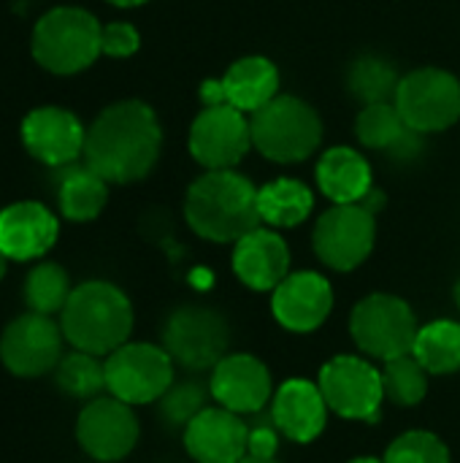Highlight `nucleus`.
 Here are the masks:
<instances>
[{
	"instance_id": "obj_30",
	"label": "nucleus",
	"mask_w": 460,
	"mask_h": 463,
	"mask_svg": "<svg viewBox=\"0 0 460 463\" xmlns=\"http://www.w3.org/2000/svg\"><path fill=\"white\" fill-rule=\"evenodd\" d=\"M73 288L68 271L57 263H38L24 279V304L38 315H57L65 309Z\"/></svg>"
},
{
	"instance_id": "obj_7",
	"label": "nucleus",
	"mask_w": 460,
	"mask_h": 463,
	"mask_svg": "<svg viewBox=\"0 0 460 463\" xmlns=\"http://www.w3.org/2000/svg\"><path fill=\"white\" fill-rule=\"evenodd\" d=\"M163 347L174 364L190 372L214 369L230 347V326L222 312L203 304L174 309L163 328Z\"/></svg>"
},
{
	"instance_id": "obj_25",
	"label": "nucleus",
	"mask_w": 460,
	"mask_h": 463,
	"mask_svg": "<svg viewBox=\"0 0 460 463\" xmlns=\"http://www.w3.org/2000/svg\"><path fill=\"white\" fill-rule=\"evenodd\" d=\"M57 198H60V212L68 220L89 222L103 212V206L108 201V182L100 174H95L87 163L73 165V168L62 171Z\"/></svg>"
},
{
	"instance_id": "obj_13",
	"label": "nucleus",
	"mask_w": 460,
	"mask_h": 463,
	"mask_svg": "<svg viewBox=\"0 0 460 463\" xmlns=\"http://www.w3.org/2000/svg\"><path fill=\"white\" fill-rule=\"evenodd\" d=\"M141 437L138 418L130 404L108 396H98L84 404L76 418V442L79 448L100 463L127 458Z\"/></svg>"
},
{
	"instance_id": "obj_1",
	"label": "nucleus",
	"mask_w": 460,
	"mask_h": 463,
	"mask_svg": "<svg viewBox=\"0 0 460 463\" xmlns=\"http://www.w3.org/2000/svg\"><path fill=\"white\" fill-rule=\"evenodd\" d=\"M163 146V130L155 111L141 100H119L100 111L87 130L84 163L106 182L127 184L144 179Z\"/></svg>"
},
{
	"instance_id": "obj_6",
	"label": "nucleus",
	"mask_w": 460,
	"mask_h": 463,
	"mask_svg": "<svg viewBox=\"0 0 460 463\" xmlns=\"http://www.w3.org/2000/svg\"><path fill=\"white\" fill-rule=\"evenodd\" d=\"M418 317L412 307L393 293H371L361 298L350 315V334L358 350L382 364L415 350Z\"/></svg>"
},
{
	"instance_id": "obj_37",
	"label": "nucleus",
	"mask_w": 460,
	"mask_h": 463,
	"mask_svg": "<svg viewBox=\"0 0 460 463\" xmlns=\"http://www.w3.org/2000/svg\"><path fill=\"white\" fill-rule=\"evenodd\" d=\"M8 260H11V258H8V255H5V252L0 250V279L5 277V269H8Z\"/></svg>"
},
{
	"instance_id": "obj_34",
	"label": "nucleus",
	"mask_w": 460,
	"mask_h": 463,
	"mask_svg": "<svg viewBox=\"0 0 460 463\" xmlns=\"http://www.w3.org/2000/svg\"><path fill=\"white\" fill-rule=\"evenodd\" d=\"M138 43H141V35L127 22H111L100 33V52L108 57H130L138 52Z\"/></svg>"
},
{
	"instance_id": "obj_18",
	"label": "nucleus",
	"mask_w": 460,
	"mask_h": 463,
	"mask_svg": "<svg viewBox=\"0 0 460 463\" xmlns=\"http://www.w3.org/2000/svg\"><path fill=\"white\" fill-rule=\"evenodd\" d=\"M22 141L35 160L46 165H70L79 155H84L87 130L68 109L41 106L24 117Z\"/></svg>"
},
{
	"instance_id": "obj_22",
	"label": "nucleus",
	"mask_w": 460,
	"mask_h": 463,
	"mask_svg": "<svg viewBox=\"0 0 460 463\" xmlns=\"http://www.w3.org/2000/svg\"><path fill=\"white\" fill-rule=\"evenodd\" d=\"M57 217L35 201H19L0 212V250L11 260L43 258L57 241Z\"/></svg>"
},
{
	"instance_id": "obj_11",
	"label": "nucleus",
	"mask_w": 460,
	"mask_h": 463,
	"mask_svg": "<svg viewBox=\"0 0 460 463\" xmlns=\"http://www.w3.org/2000/svg\"><path fill=\"white\" fill-rule=\"evenodd\" d=\"M374 217L377 214H371L361 203H333V209H328L317 220L312 233L317 258L339 274L363 266L377 241Z\"/></svg>"
},
{
	"instance_id": "obj_3",
	"label": "nucleus",
	"mask_w": 460,
	"mask_h": 463,
	"mask_svg": "<svg viewBox=\"0 0 460 463\" xmlns=\"http://www.w3.org/2000/svg\"><path fill=\"white\" fill-rule=\"evenodd\" d=\"M60 328L73 350L106 358L130 342L133 304L117 285L92 279L73 288L65 309L60 312Z\"/></svg>"
},
{
	"instance_id": "obj_9",
	"label": "nucleus",
	"mask_w": 460,
	"mask_h": 463,
	"mask_svg": "<svg viewBox=\"0 0 460 463\" xmlns=\"http://www.w3.org/2000/svg\"><path fill=\"white\" fill-rule=\"evenodd\" d=\"M317 385L325 396L331 412L344 420L377 423L385 404L382 372L358 355L331 358L317 377Z\"/></svg>"
},
{
	"instance_id": "obj_10",
	"label": "nucleus",
	"mask_w": 460,
	"mask_h": 463,
	"mask_svg": "<svg viewBox=\"0 0 460 463\" xmlns=\"http://www.w3.org/2000/svg\"><path fill=\"white\" fill-rule=\"evenodd\" d=\"M396 109L420 136L442 133L460 119V81L445 68H418L401 76Z\"/></svg>"
},
{
	"instance_id": "obj_5",
	"label": "nucleus",
	"mask_w": 460,
	"mask_h": 463,
	"mask_svg": "<svg viewBox=\"0 0 460 463\" xmlns=\"http://www.w3.org/2000/svg\"><path fill=\"white\" fill-rule=\"evenodd\" d=\"M103 27L98 19L73 5H60L43 14L33 30V54L49 71L60 76L89 68L100 52Z\"/></svg>"
},
{
	"instance_id": "obj_35",
	"label": "nucleus",
	"mask_w": 460,
	"mask_h": 463,
	"mask_svg": "<svg viewBox=\"0 0 460 463\" xmlns=\"http://www.w3.org/2000/svg\"><path fill=\"white\" fill-rule=\"evenodd\" d=\"M279 439H282V431L274 426V420H268V423H258V426H249V437H247V456L274 461V458H277V453H279Z\"/></svg>"
},
{
	"instance_id": "obj_21",
	"label": "nucleus",
	"mask_w": 460,
	"mask_h": 463,
	"mask_svg": "<svg viewBox=\"0 0 460 463\" xmlns=\"http://www.w3.org/2000/svg\"><path fill=\"white\" fill-rule=\"evenodd\" d=\"M233 274L255 293H274L290 274V247L271 228H255L233 244Z\"/></svg>"
},
{
	"instance_id": "obj_14",
	"label": "nucleus",
	"mask_w": 460,
	"mask_h": 463,
	"mask_svg": "<svg viewBox=\"0 0 460 463\" xmlns=\"http://www.w3.org/2000/svg\"><path fill=\"white\" fill-rule=\"evenodd\" d=\"M252 149L249 114L233 106H203L190 125V155L206 171L236 168Z\"/></svg>"
},
{
	"instance_id": "obj_20",
	"label": "nucleus",
	"mask_w": 460,
	"mask_h": 463,
	"mask_svg": "<svg viewBox=\"0 0 460 463\" xmlns=\"http://www.w3.org/2000/svg\"><path fill=\"white\" fill-rule=\"evenodd\" d=\"M271 420L285 439L296 445L314 442L328 426V404L320 385L301 377L279 385L271 399Z\"/></svg>"
},
{
	"instance_id": "obj_23",
	"label": "nucleus",
	"mask_w": 460,
	"mask_h": 463,
	"mask_svg": "<svg viewBox=\"0 0 460 463\" xmlns=\"http://www.w3.org/2000/svg\"><path fill=\"white\" fill-rule=\"evenodd\" d=\"M355 133L366 149H377L399 160H412L423 146V136L407 125L393 100L363 106L355 122Z\"/></svg>"
},
{
	"instance_id": "obj_40",
	"label": "nucleus",
	"mask_w": 460,
	"mask_h": 463,
	"mask_svg": "<svg viewBox=\"0 0 460 463\" xmlns=\"http://www.w3.org/2000/svg\"><path fill=\"white\" fill-rule=\"evenodd\" d=\"M453 298H455V304H458V309H460V279H458V285H455V290H453Z\"/></svg>"
},
{
	"instance_id": "obj_17",
	"label": "nucleus",
	"mask_w": 460,
	"mask_h": 463,
	"mask_svg": "<svg viewBox=\"0 0 460 463\" xmlns=\"http://www.w3.org/2000/svg\"><path fill=\"white\" fill-rule=\"evenodd\" d=\"M271 312L285 331L312 334L333 312V288L317 271H293L271 293Z\"/></svg>"
},
{
	"instance_id": "obj_38",
	"label": "nucleus",
	"mask_w": 460,
	"mask_h": 463,
	"mask_svg": "<svg viewBox=\"0 0 460 463\" xmlns=\"http://www.w3.org/2000/svg\"><path fill=\"white\" fill-rule=\"evenodd\" d=\"M350 463H385L382 458H371V456H363V458H352Z\"/></svg>"
},
{
	"instance_id": "obj_39",
	"label": "nucleus",
	"mask_w": 460,
	"mask_h": 463,
	"mask_svg": "<svg viewBox=\"0 0 460 463\" xmlns=\"http://www.w3.org/2000/svg\"><path fill=\"white\" fill-rule=\"evenodd\" d=\"M239 463H277V458H274V461H268V458H252V456H247V458H241Z\"/></svg>"
},
{
	"instance_id": "obj_29",
	"label": "nucleus",
	"mask_w": 460,
	"mask_h": 463,
	"mask_svg": "<svg viewBox=\"0 0 460 463\" xmlns=\"http://www.w3.org/2000/svg\"><path fill=\"white\" fill-rule=\"evenodd\" d=\"M382 372V388H385V402H393L396 407H418L428 396V372L423 364L407 353L399 358L385 361Z\"/></svg>"
},
{
	"instance_id": "obj_4",
	"label": "nucleus",
	"mask_w": 460,
	"mask_h": 463,
	"mask_svg": "<svg viewBox=\"0 0 460 463\" xmlns=\"http://www.w3.org/2000/svg\"><path fill=\"white\" fill-rule=\"evenodd\" d=\"M249 128L252 146L263 157L285 165L312 157L323 141V122L317 111L296 95H277L249 117Z\"/></svg>"
},
{
	"instance_id": "obj_15",
	"label": "nucleus",
	"mask_w": 460,
	"mask_h": 463,
	"mask_svg": "<svg viewBox=\"0 0 460 463\" xmlns=\"http://www.w3.org/2000/svg\"><path fill=\"white\" fill-rule=\"evenodd\" d=\"M209 391L220 407L236 415H258L274 399V383L268 366L249 353L225 355L211 369Z\"/></svg>"
},
{
	"instance_id": "obj_24",
	"label": "nucleus",
	"mask_w": 460,
	"mask_h": 463,
	"mask_svg": "<svg viewBox=\"0 0 460 463\" xmlns=\"http://www.w3.org/2000/svg\"><path fill=\"white\" fill-rule=\"evenodd\" d=\"M317 184L333 203H361L374 187L371 165L352 146H331L317 163Z\"/></svg>"
},
{
	"instance_id": "obj_33",
	"label": "nucleus",
	"mask_w": 460,
	"mask_h": 463,
	"mask_svg": "<svg viewBox=\"0 0 460 463\" xmlns=\"http://www.w3.org/2000/svg\"><path fill=\"white\" fill-rule=\"evenodd\" d=\"M209 396H211V391L198 383H174L165 391V396L160 399V418L171 429H184L198 412H203L209 407L206 404Z\"/></svg>"
},
{
	"instance_id": "obj_8",
	"label": "nucleus",
	"mask_w": 460,
	"mask_h": 463,
	"mask_svg": "<svg viewBox=\"0 0 460 463\" xmlns=\"http://www.w3.org/2000/svg\"><path fill=\"white\" fill-rule=\"evenodd\" d=\"M174 385V358L165 347L149 342H125L106 355V391L130 404H152Z\"/></svg>"
},
{
	"instance_id": "obj_19",
	"label": "nucleus",
	"mask_w": 460,
	"mask_h": 463,
	"mask_svg": "<svg viewBox=\"0 0 460 463\" xmlns=\"http://www.w3.org/2000/svg\"><path fill=\"white\" fill-rule=\"evenodd\" d=\"M249 426L225 407H206L184 426V450L195 463H239L247 458Z\"/></svg>"
},
{
	"instance_id": "obj_32",
	"label": "nucleus",
	"mask_w": 460,
	"mask_h": 463,
	"mask_svg": "<svg viewBox=\"0 0 460 463\" xmlns=\"http://www.w3.org/2000/svg\"><path fill=\"white\" fill-rule=\"evenodd\" d=\"M385 463H450L447 445L431 431H407L396 437L385 456Z\"/></svg>"
},
{
	"instance_id": "obj_28",
	"label": "nucleus",
	"mask_w": 460,
	"mask_h": 463,
	"mask_svg": "<svg viewBox=\"0 0 460 463\" xmlns=\"http://www.w3.org/2000/svg\"><path fill=\"white\" fill-rule=\"evenodd\" d=\"M54 380L65 396L92 402L106 391V358L84 350H73L62 355V361L57 364Z\"/></svg>"
},
{
	"instance_id": "obj_12",
	"label": "nucleus",
	"mask_w": 460,
	"mask_h": 463,
	"mask_svg": "<svg viewBox=\"0 0 460 463\" xmlns=\"http://www.w3.org/2000/svg\"><path fill=\"white\" fill-rule=\"evenodd\" d=\"M62 328L38 312L11 320L0 336V361L5 372L22 380H35L57 369L62 361Z\"/></svg>"
},
{
	"instance_id": "obj_2",
	"label": "nucleus",
	"mask_w": 460,
	"mask_h": 463,
	"mask_svg": "<svg viewBox=\"0 0 460 463\" xmlns=\"http://www.w3.org/2000/svg\"><path fill=\"white\" fill-rule=\"evenodd\" d=\"M258 190L236 168L206 171L198 176L184 198L187 225L206 241L236 244L249 231L260 228Z\"/></svg>"
},
{
	"instance_id": "obj_26",
	"label": "nucleus",
	"mask_w": 460,
	"mask_h": 463,
	"mask_svg": "<svg viewBox=\"0 0 460 463\" xmlns=\"http://www.w3.org/2000/svg\"><path fill=\"white\" fill-rule=\"evenodd\" d=\"M260 220L271 228H296L301 225L312 209L314 195L298 179H274L258 190Z\"/></svg>"
},
{
	"instance_id": "obj_36",
	"label": "nucleus",
	"mask_w": 460,
	"mask_h": 463,
	"mask_svg": "<svg viewBox=\"0 0 460 463\" xmlns=\"http://www.w3.org/2000/svg\"><path fill=\"white\" fill-rule=\"evenodd\" d=\"M108 3L122 5V8H133V5H141V3H146V0H108Z\"/></svg>"
},
{
	"instance_id": "obj_27",
	"label": "nucleus",
	"mask_w": 460,
	"mask_h": 463,
	"mask_svg": "<svg viewBox=\"0 0 460 463\" xmlns=\"http://www.w3.org/2000/svg\"><path fill=\"white\" fill-rule=\"evenodd\" d=\"M412 355L423 364L428 374L445 377L460 372V323L434 320L418 331Z\"/></svg>"
},
{
	"instance_id": "obj_16",
	"label": "nucleus",
	"mask_w": 460,
	"mask_h": 463,
	"mask_svg": "<svg viewBox=\"0 0 460 463\" xmlns=\"http://www.w3.org/2000/svg\"><path fill=\"white\" fill-rule=\"evenodd\" d=\"M279 95V68L268 57H241L222 79H211L201 87L203 106H233L244 114L260 111Z\"/></svg>"
},
{
	"instance_id": "obj_31",
	"label": "nucleus",
	"mask_w": 460,
	"mask_h": 463,
	"mask_svg": "<svg viewBox=\"0 0 460 463\" xmlns=\"http://www.w3.org/2000/svg\"><path fill=\"white\" fill-rule=\"evenodd\" d=\"M399 81H401V76L396 73V68L377 54H366V57L355 60L350 68V90L355 98L363 100V106L393 100Z\"/></svg>"
}]
</instances>
